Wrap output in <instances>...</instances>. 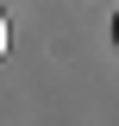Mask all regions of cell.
<instances>
[{
  "mask_svg": "<svg viewBox=\"0 0 119 126\" xmlns=\"http://www.w3.org/2000/svg\"><path fill=\"white\" fill-rule=\"evenodd\" d=\"M0 57H6V13H0Z\"/></svg>",
  "mask_w": 119,
  "mask_h": 126,
  "instance_id": "1",
  "label": "cell"
}]
</instances>
